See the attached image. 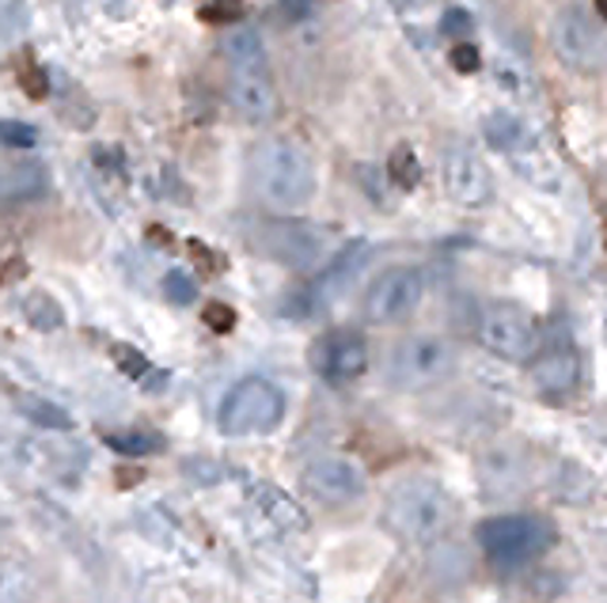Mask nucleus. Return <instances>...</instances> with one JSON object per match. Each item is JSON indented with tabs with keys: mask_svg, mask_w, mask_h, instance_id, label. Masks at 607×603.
I'll use <instances>...</instances> for the list:
<instances>
[{
	"mask_svg": "<svg viewBox=\"0 0 607 603\" xmlns=\"http://www.w3.org/2000/svg\"><path fill=\"white\" fill-rule=\"evenodd\" d=\"M441 179H444V190L452 194L460 206H486L494 198V179H490L486 164L467 153V148H449L441 159Z\"/></svg>",
	"mask_w": 607,
	"mask_h": 603,
	"instance_id": "14",
	"label": "nucleus"
},
{
	"mask_svg": "<svg viewBox=\"0 0 607 603\" xmlns=\"http://www.w3.org/2000/svg\"><path fill=\"white\" fill-rule=\"evenodd\" d=\"M369 259H372V243H369V239H353V243H346L342 251H338L335 259L323 266V273L311 281L308 312H316V308H327V304H335L338 297H346V289L353 285L357 273L369 266Z\"/></svg>",
	"mask_w": 607,
	"mask_h": 603,
	"instance_id": "13",
	"label": "nucleus"
},
{
	"mask_svg": "<svg viewBox=\"0 0 607 603\" xmlns=\"http://www.w3.org/2000/svg\"><path fill=\"white\" fill-rule=\"evenodd\" d=\"M16 80H20V87L31 100H47L50 95V80L39 69V58H34L31 50H23L20 58H16Z\"/></svg>",
	"mask_w": 607,
	"mask_h": 603,
	"instance_id": "24",
	"label": "nucleus"
},
{
	"mask_svg": "<svg viewBox=\"0 0 607 603\" xmlns=\"http://www.w3.org/2000/svg\"><path fill=\"white\" fill-rule=\"evenodd\" d=\"M106 448L119 451L122 459H145L152 451L164 448V437L152 429H114L106 433Z\"/></svg>",
	"mask_w": 607,
	"mask_h": 603,
	"instance_id": "18",
	"label": "nucleus"
},
{
	"mask_svg": "<svg viewBox=\"0 0 607 603\" xmlns=\"http://www.w3.org/2000/svg\"><path fill=\"white\" fill-rule=\"evenodd\" d=\"M160 292H164V300L172 308H191L198 300V285H194V278L186 270H167L164 281H160Z\"/></svg>",
	"mask_w": 607,
	"mask_h": 603,
	"instance_id": "25",
	"label": "nucleus"
},
{
	"mask_svg": "<svg viewBox=\"0 0 607 603\" xmlns=\"http://www.w3.org/2000/svg\"><path fill=\"white\" fill-rule=\"evenodd\" d=\"M0 145L8 148H34L39 145V129L27 126V122H0Z\"/></svg>",
	"mask_w": 607,
	"mask_h": 603,
	"instance_id": "28",
	"label": "nucleus"
},
{
	"mask_svg": "<svg viewBox=\"0 0 607 603\" xmlns=\"http://www.w3.org/2000/svg\"><path fill=\"white\" fill-rule=\"evenodd\" d=\"M217 422L228 437H247V433H274L285 422V392L266 376L239 380L232 392L220 398Z\"/></svg>",
	"mask_w": 607,
	"mask_h": 603,
	"instance_id": "4",
	"label": "nucleus"
},
{
	"mask_svg": "<svg viewBox=\"0 0 607 603\" xmlns=\"http://www.w3.org/2000/svg\"><path fill=\"white\" fill-rule=\"evenodd\" d=\"M228 103L251 126H266V122L278 118V84H274L270 61L263 65H232L228 69Z\"/></svg>",
	"mask_w": 607,
	"mask_h": 603,
	"instance_id": "9",
	"label": "nucleus"
},
{
	"mask_svg": "<svg viewBox=\"0 0 607 603\" xmlns=\"http://www.w3.org/2000/svg\"><path fill=\"white\" fill-rule=\"evenodd\" d=\"M50 190V171L39 159H20L12 167H0V201L8 206H23Z\"/></svg>",
	"mask_w": 607,
	"mask_h": 603,
	"instance_id": "16",
	"label": "nucleus"
},
{
	"mask_svg": "<svg viewBox=\"0 0 607 603\" xmlns=\"http://www.w3.org/2000/svg\"><path fill=\"white\" fill-rule=\"evenodd\" d=\"M186 251H191V259H194V266H198L202 273H220V270H225V254L209 251L202 239H191V243H186Z\"/></svg>",
	"mask_w": 607,
	"mask_h": 603,
	"instance_id": "29",
	"label": "nucleus"
},
{
	"mask_svg": "<svg viewBox=\"0 0 607 603\" xmlns=\"http://www.w3.org/2000/svg\"><path fill=\"white\" fill-rule=\"evenodd\" d=\"M383 524L395 531L403 543L430 547L452 524V501L430 478L399 482L383 501Z\"/></svg>",
	"mask_w": 607,
	"mask_h": 603,
	"instance_id": "1",
	"label": "nucleus"
},
{
	"mask_svg": "<svg viewBox=\"0 0 607 603\" xmlns=\"http://www.w3.org/2000/svg\"><path fill=\"white\" fill-rule=\"evenodd\" d=\"M532 387L547 403H562L582 387V353L569 342L547 345L532 357Z\"/></svg>",
	"mask_w": 607,
	"mask_h": 603,
	"instance_id": "12",
	"label": "nucleus"
},
{
	"mask_svg": "<svg viewBox=\"0 0 607 603\" xmlns=\"http://www.w3.org/2000/svg\"><path fill=\"white\" fill-rule=\"evenodd\" d=\"M311 368L335 387L353 384L369 372V342L357 331H330L311 345Z\"/></svg>",
	"mask_w": 607,
	"mask_h": 603,
	"instance_id": "11",
	"label": "nucleus"
},
{
	"mask_svg": "<svg viewBox=\"0 0 607 603\" xmlns=\"http://www.w3.org/2000/svg\"><path fill=\"white\" fill-rule=\"evenodd\" d=\"M452 69H455V73H475V69H479V50L467 46V42H460V46L452 50Z\"/></svg>",
	"mask_w": 607,
	"mask_h": 603,
	"instance_id": "34",
	"label": "nucleus"
},
{
	"mask_svg": "<svg viewBox=\"0 0 607 603\" xmlns=\"http://www.w3.org/2000/svg\"><path fill=\"white\" fill-rule=\"evenodd\" d=\"M422 297H425L422 270H414V266H388V270L369 285V292H364L361 315L369 319L372 326L403 323V319L418 312Z\"/></svg>",
	"mask_w": 607,
	"mask_h": 603,
	"instance_id": "7",
	"label": "nucleus"
},
{
	"mask_svg": "<svg viewBox=\"0 0 607 603\" xmlns=\"http://www.w3.org/2000/svg\"><path fill=\"white\" fill-rule=\"evenodd\" d=\"M596 12H600L604 20H607V0H596Z\"/></svg>",
	"mask_w": 607,
	"mask_h": 603,
	"instance_id": "35",
	"label": "nucleus"
},
{
	"mask_svg": "<svg viewBox=\"0 0 607 603\" xmlns=\"http://www.w3.org/2000/svg\"><path fill=\"white\" fill-rule=\"evenodd\" d=\"M455 368L452 345L436 334H410L388 353V384L399 392H425L449 380Z\"/></svg>",
	"mask_w": 607,
	"mask_h": 603,
	"instance_id": "5",
	"label": "nucleus"
},
{
	"mask_svg": "<svg viewBox=\"0 0 607 603\" xmlns=\"http://www.w3.org/2000/svg\"><path fill=\"white\" fill-rule=\"evenodd\" d=\"M479 547L497 570H521L555 547L558 531L547 517L532 512H508V517H490L479 524Z\"/></svg>",
	"mask_w": 607,
	"mask_h": 603,
	"instance_id": "3",
	"label": "nucleus"
},
{
	"mask_svg": "<svg viewBox=\"0 0 607 603\" xmlns=\"http://www.w3.org/2000/svg\"><path fill=\"white\" fill-rule=\"evenodd\" d=\"M23 319L34 331H58V326H65V308H61L50 292L39 289L31 292V297H23Z\"/></svg>",
	"mask_w": 607,
	"mask_h": 603,
	"instance_id": "20",
	"label": "nucleus"
},
{
	"mask_svg": "<svg viewBox=\"0 0 607 603\" xmlns=\"http://www.w3.org/2000/svg\"><path fill=\"white\" fill-rule=\"evenodd\" d=\"M471 27H475V20H471V12H463V8H449V12L441 15V31L455 34V39H460V34H467Z\"/></svg>",
	"mask_w": 607,
	"mask_h": 603,
	"instance_id": "32",
	"label": "nucleus"
},
{
	"mask_svg": "<svg viewBox=\"0 0 607 603\" xmlns=\"http://www.w3.org/2000/svg\"><path fill=\"white\" fill-rule=\"evenodd\" d=\"M20 410L27 414V422H34L39 429H50V433H69V429H73V414H69L65 406L50 403V398L23 395L20 398Z\"/></svg>",
	"mask_w": 607,
	"mask_h": 603,
	"instance_id": "19",
	"label": "nucleus"
},
{
	"mask_svg": "<svg viewBox=\"0 0 607 603\" xmlns=\"http://www.w3.org/2000/svg\"><path fill=\"white\" fill-rule=\"evenodd\" d=\"M255 186L270 206L300 209L316 198V164L292 141H266L251 156Z\"/></svg>",
	"mask_w": 607,
	"mask_h": 603,
	"instance_id": "2",
	"label": "nucleus"
},
{
	"mask_svg": "<svg viewBox=\"0 0 607 603\" xmlns=\"http://www.w3.org/2000/svg\"><path fill=\"white\" fill-rule=\"evenodd\" d=\"M300 486L323 505H353L364 498L369 478L346 456H316L300 471Z\"/></svg>",
	"mask_w": 607,
	"mask_h": 603,
	"instance_id": "10",
	"label": "nucleus"
},
{
	"mask_svg": "<svg viewBox=\"0 0 607 603\" xmlns=\"http://www.w3.org/2000/svg\"><path fill=\"white\" fill-rule=\"evenodd\" d=\"M34 581L20 562H0V603H31Z\"/></svg>",
	"mask_w": 607,
	"mask_h": 603,
	"instance_id": "21",
	"label": "nucleus"
},
{
	"mask_svg": "<svg viewBox=\"0 0 607 603\" xmlns=\"http://www.w3.org/2000/svg\"><path fill=\"white\" fill-rule=\"evenodd\" d=\"M258 498L266 501V509H270V517L278 520V524H285V528H304V512L289 498H285V493L274 490V486H258Z\"/></svg>",
	"mask_w": 607,
	"mask_h": 603,
	"instance_id": "26",
	"label": "nucleus"
},
{
	"mask_svg": "<svg viewBox=\"0 0 607 603\" xmlns=\"http://www.w3.org/2000/svg\"><path fill=\"white\" fill-rule=\"evenodd\" d=\"M482 133H486L490 148H497V153H513L524 141V129L513 114H490V118L482 122Z\"/></svg>",
	"mask_w": 607,
	"mask_h": 603,
	"instance_id": "22",
	"label": "nucleus"
},
{
	"mask_svg": "<svg viewBox=\"0 0 607 603\" xmlns=\"http://www.w3.org/2000/svg\"><path fill=\"white\" fill-rule=\"evenodd\" d=\"M220 50H225L228 69L232 65H263L266 61L263 34H258L255 27H232L225 34V42H220Z\"/></svg>",
	"mask_w": 607,
	"mask_h": 603,
	"instance_id": "17",
	"label": "nucleus"
},
{
	"mask_svg": "<svg viewBox=\"0 0 607 603\" xmlns=\"http://www.w3.org/2000/svg\"><path fill=\"white\" fill-rule=\"evenodd\" d=\"M555 46L562 53V61H569V65H577V69L600 65V53H604L593 23H588L577 8H569V12H562L555 20Z\"/></svg>",
	"mask_w": 607,
	"mask_h": 603,
	"instance_id": "15",
	"label": "nucleus"
},
{
	"mask_svg": "<svg viewBox=\"0 0 607 603\" xmlns=\"http://www.w3.org/2000/svg\"><path fill=\"white\" fill-rule=\"evenodd\" d=\"M388 175H391V183H395L399 190H414V186L422 183V164H418L414 148L399 145L395 153L388 156Z\"/></svg>",
	"mask_w": 607,
	"mask_h": 603,
	"instance_id": "23",
	"label": "nucleus"
},
{
	"mask_svg": "<svg viewBox=\"0 0 607 603\" xmlns=\"http://www.w3.org/2000/svg\"><path fill=\"white\" fill-rule=\"evenodd\" d=\"M475 339L486 353H494L497 361H513V365H528L535 353H539V326L516 304L482 308Z\"/></svg>",
	"mask_w": 607,
	"mask_h": 603,
	"instance_id": "6",
	"label": "nucleus"
},
{
	"mask_svg": "<svg viewBox=\"0 0 607 603\" xmlns=\"http://www.w3.org/2000/svg\"><path fill=\"white\" fill-rule=\"evenodd\" d=\"M311 12H316V0H278V8H274L281 23H304Z\"/></svg>",
	"mask_w": 607,
	"mask_h": 603,
	"instance_id": "30",
	"label": "nucleus"
},
{
	"mask_svg": "<svg viewBox=\"0 0 607 603\" xmlns=\"http://www.w3.org/2000/svg\"><path fill=\"white\" fill-rule=\"evenodd\" d=\"M258 251L270 254L274 262L289 266V270H311L327 254L323 228L304 225V220H266L255 236Z\"/></svg>",
	"mask_w": 607,
	"mask_h": 603,
	"instance_id": "8",
	"label": "nucleus"
},
{
	"mask_svg": "<svg viewBox=\"0 0 607 603\" xmlns=\"http://www.w3.org/2000/svg\"><path fill=\"white\" fill-rule=\"evenodd\" d=\"M205 323H209L213 331H232V326H236V312H232L228 304H209L205 308Z\"/></svg>",
	"mask_w": 607,
	"mask_h": 603,
	"instance_id": "33",
	"label": "nucleus"
},
{
	"mask_svg": "<svg viewBox=\"0 0 607 603\" xmlns=\"http://www.w3.org/2000/svg\"><path fill=\"white\" fill-rule=\"evenodd\" d=\"M239 12H244V0H217L213 8H205L202 20H209V23H232V20H239Z\"/></svg>",
	"mask_w": 607,
	"mask_h": 603,
	"instance_id": "31",
	"label": "nucleus"
},
{
	"mask_svg": "<svg viewBox=\"0 0 607 603\" xmlns=\"http://www.w3.org/2000/svg\"><path fill=\"white\" fill-rule=\"evenodd\" d=\"M111 357H114V365H119L122 376H130V380H148L152 376V361L145 357V353L133 350V345H114Z\"/></svg>",
	"mask_w": 607,
	"mask_h": 603,
	"instance_id": "27",
	"label": "nucleus"
}]
</instances>
